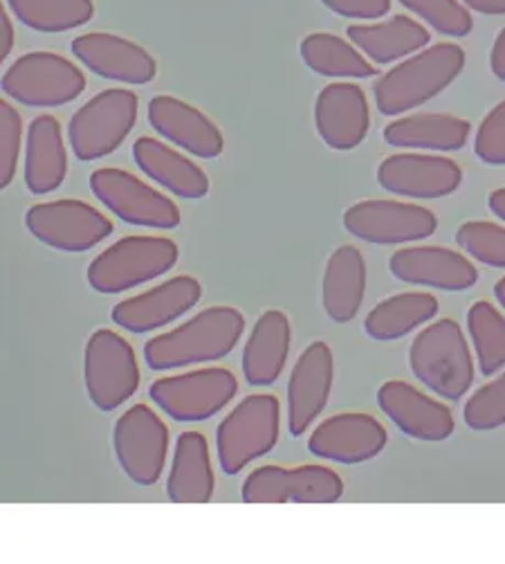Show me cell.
I'll list each match as a JSON object with an SVG mask.
<instances>
[{
    "label": "cell",
    "instance_id": "1",
    "mask_svg": "<svg viewBox=\"0 0 505 564\" xmlns=\"http://www.w3.org/2000/svg\"><path fill=\"white\" fill-rule=\"evenodd\" d=\"M245 315L234 306H209L185 324L144 345L146 367L174 371L228 358L245 333Z\"/></svg>",
    "mask_w": 505,
    "mask_h": 564
},
{
    "label": "cell",
    "instance_id": "34",
    "mask_svg": "<svg viewBox=\"0 0 505 564\" xmlns=\"http://www.w3.org/2000/svg\"><path fill=\"white\" fill-rule=\"evenodd\" d=\"M8 8L23 25L45 34L81 28L95 14L92 0H8Z\"/></svg>",
    "mask_w": 505,
    "mask_h": 564
},
{
    "label": "cell",
    "instance_id": "44",
    "mask_svg": "<svg viewBox=\"0 0 505 564\" xmlns=\"http://www.w3.org/2000/svg\"><path fill=\"white\" fill-rule=\"evenodd\" d=\"M487 205L492 209L494 216H498L501 220H505V187L503 189H494L487 198Z\"/></svg>",
    "mask_w": 505,
    "mask_h": 564
},
{
    "label": "cell",
    "instance_id": "20",
    "mask_svg": "<svg viewBox=\"0 0 505 564\" xmlns=\"http://www.w3.org/2000/svg\"><path fill=\"white\" fill-rule=\"evenodd\" d=\"M334 382L332 349L317 340L297 358L288 380V430L301 438L328 408Z\"/></svg>",
    "mask_w": 505,
    "mask_h": 564
},
{
    "label": "cell",
    "instance_id": "6",
    "mask_svg": "<svg viewBox=\"0 0 505 564\" xmlns=\"http://www.w3.org/2000/svg\"><path fill=\"white\" fill-rule=\"evenodd\" d=\"M140 365L133 345L120 333L97 328L84 349V382L99 412H116L140 389Z\"/></svg>",
    "mask_w": 505,
    "mask_h": 564
},
{
    "label": "cell",
    "instance_id": "42",
    "mask_svg": "<svg viewBox=\"0 0 505 564\" xmlns=\"http://www.w3.org/2000/svg\"><path fill=\"white\" fill-rule=\"evenodd\" d=\"M14 47V25L10 14L0 8V62L8 59Z\"/></svg>",
    "mask_w": 505,
    "mask_h": 564
},
{
    "label": "cell",
    "instance_id": "29",
    "mask_svg": "<svg viewBox=\"0 0 505 564\" xmlns=\"http://www.w3.org/2000/svg\"><path fill=\"white\" fill-rule=\"evenodd\" d=\"M470 122L449 112H414L398 118L384 129V140L398 149L416 151H461L470 140Z\"/></svg>",
    "mask_w": 505,
    "mask_h": 564
},
{
    "label": "cell",
    "instance_id": "39",
    "mask_svg": "<svg viewBox=\"0 0 505 564\" xmlns=\"http://www.w3.org/2000/svg\"><path fill=\"white\" fill-rule=\"evenodd\" d=\"M474 153L485 164H505V101L496 104L479 124L474 135Z\"/></svg>",
    "mask_w": 505,
    "mask_h": 564
},
{
    "label": "cell",
    "instance_id": "15",
    "mask_svg": "<svg viewBox=\"0 0 505 564\" xmlns=\"http://www.w3.org/2000/svg\"><path fill=\"white\" fill-rule=\"evenodd\" d=\"M388 443L386 427L371 414L364 412H342L321 421L310 438V455L340 464V466H360L377 459Z\"/></svg>",
    "mask_w": 505,
    "mask_h": 564
},
{
    "label": "cell",
    "instance_id": "22",
    "mask_svg": "<svg viewBox=\"0 0 505 564\" xmlns=\"http://www.w3.org/2000/svg\"><path fill=\"white\" fill-rule=\"evenodd\" d=\"M315 127L328 149H358L371 129L366 93L358 84L347 82H334L326 86L315 101Z\"/></svg>",
    "mask_w": 505,
    "mask_h": 564
},
{
    "label": "cell",
    "instance_id": "5",
    "mask_svg": "<svg viewBox=\"0 0 505 564\" xmlns=\"http://www.w3.org/2000/svg\"><path fill=\"white\" fill-rule=\"evenodd\" d=\"M281 401L274 393L245 397L216 430L218 466L237 477L256 459L270 455L281 436Z\"/></svg>",
    "mask_w": 505,
    "mask_h": 564
},
{
    "label": "cell",
    "instance_id": "16",
    "mask_svg": "<svg viewBox=\"0 0 505 564\" xmlns=\"http://www.w3.org/2000/svg\"><path fill=\"white\" fill-rule=\"evenodd\" d=\"M377 183L382 189L400 198L433 200L454 194L461 187L463 169L444 155L398 153L380 162Z\"/></svg>",
    "mask_w": 505,
    "mask_h": 564
},
{
    "label": "cell",
    "instance_id": "35",
    "mask_svg": "<svg viewBox=\"0 0 505 564\" xmlns=\"http://www.w3.org/2000/svg\"><path fill=\"white\" fill-rule=\"evenodd\" d=\"M461 250L490 268L505 270V228L492 220H468L457 230Z\"/></svg>",
    "mask_w": 505,
    "mask_h": 564
},
{
    "label": "cell",
    "instance_id": "45",
    "mask_svg": "<svg viewBox=\"0 0 505 564\" xmlns=\"http://www.w3.org/2000/svg\"><path fill=\"white\" fill-rule=\"evenodd\" d=\"M494 300L505 311V276H501L494 284Z\"/></svg>",
    "mask_w": 505,
    "mask_h": 564
},
{
    "label": "cell",
    "instance_id": "14",
    "mask_svg": "<svg viewBox=\"0 0 505 564\" xmlns=\"http://www.w3.org/2000/svg\"><path fill=\"white\" fill-rule=\"evenodd\" d=\"M344 228L371 246H407L429 239L438 230V216L416 203L375 198L351 205Z\"/></svg>",
    "mask_w": 505,
    "mask_h": 564
},
{
    "label": "cell",
    "instance_id": "8",
    "mask_svg": "<svg viewBox=\"0 0 505 564\" xmlns=\"http://www.w3.org/2000/svg\"><path fill=\"white\" fill-rule=\"evenodd\" d=\"M237 393L239 380L224 367H205L157 378L149 387L151 403L178 423L213 419L237 399Z\"/></svg>",
    "mask_w": 505,
    "mask_h": 564
},
{
    "label": "cell",
    "instance_id": "17",
    "mask_svg": "<svg viewBox=\"0 0 505 564\" xmlns=\"http://www.w3.org/2000/svg\"><path fill=\"white\" fill-rule=\"evenodd\" d=\"M388 270L403 284L444 293H465L479 281V270L468 254L442 246H411L393 252Z\"/></svg>",
    "mask_w": 505,
    "mask_h": 564
},
{
    "label": "cell",
    "instance_id": "43",
    "mask_svg": "<svg viewBox=\"0 0 505 564\" xmlns=\"http://www.w3.org/2000/svg\"><path fill=\"white\" fill-rule=\"evenodd\" d=\"M463 6L487 17L505 14V0H463Z\"/></svg>",
    "mask_w": 505,
    "mask_h": 564
},
{
    "label": "cell",
    "instance_id": "31",
    "mask_svg": "<svg viewBox=\"0 0 505 564\" xmlns=\"http://www.w3.org/2000/svg\"><path fill=\"white\" fill-rule=\"evenodd\" d=\"M438 300L425 291L391 295L375 304L364 317V333L375 343H396L436 319Z\"/></svg>",
    "mask_w": 505,
    "mask_h": 564
},
{
    "label": "cell",
    "instance_id": "33",
    "mask_svg": "<svg viewBox=\"0 0 505 564\" xmlns=\"http://www.w3.org/2000/svg\"><path fill=\"white\" fill-rule=\"evenodd\" d=\"M468 333L474 360L485 378L505 369V315L490 302H474L468 311Z\"/></svg>",
    "mask_w": 505,
    "mask_h": 564
},
{
    "label": "cell",
    "instance_id": "4",
    "mask_svg": "<svg viewBox=\"0 0 505 564\" xmlns=\"http://www.w3.org/2000/svg\"><path fill=\"white\" fill-rule=\"evenodd\" d=\"M178 243L166 237H124L88 265V284L99 295H120L164 276L178 263Z\"/></svg>",
    "mask_w": 505,
    "mask_h": 564
},
{
    "label": "cell",
    "instance_id": "9",
    "mask_svg": "<svg viewBox=\"0 0 505 564\" xmlns=\"http://www.w3.org/2000/svg\"><path fill=\"white\" fill-rule=\"evenodd\" d=\"M86 90V75L62 54L28 52L6 70L3 93L30 108H59Z\"/></svg>",
    "mask_w": 505,
    "mask_h": 564
},
{
    "label": "cell",
    "instance_id": "32",
    "mask_svg": "<svg viewBox=\"0 0 505 564\" xmlns=\"http://www.w3.org/2000/svg\"><path fill=\"white\" fill-rule=\"evenodd\" d=\"M299 52H301L304 64L321 77L369 79L377 75V66L369 62L353 43L330 32L308 34L301 41Z\"/></svg>",
    "mask_w": 505,
    "mask_h": 564
},
{
    "label": "cell",
    "instance_id": "18",
    "mask_svg": "<svg viewBox=\"0 0 505 564\" xmlns=\"http://www.w3.org/2000/svg\"><path fill=\"white\" fill-rule=\"evenodd\" d=\"M377 408L414 441L440 443L457 432L452 410L405 380H386L377 389Z\"/></svg>",
    "mask_w": 505,
    "mask_h": 564
},
{
    "label": "cell",
    "instance_id": "3",
    "mask_svg": "<svg viewBox=\"0 0 505 564\" xmlns=\"http://www.w3.org/2000/svg\"><path fill=\"white\" fill-rule=\"evenodd\" d=\"M476 360L461 324L452 317L429 322L409 347V369L416 380L444 401H461L468 397Z\"/></svg>",
    "mask_w": 505,
    "mask_h": 564
},
{
    "label": "cell",
    "instance_id": "21",
    "mask_svg": "<svg viewBox=\"0 0 505 564\" xmlns=\"http://www.w3.org/2000/svg\"><path fill=\"white\" fill-rule=\"evenodd\" d=\"M73 54L97 77L129 86L151 84L157 64L151 52L124 36L90 32L73 41Z\"/></svg>",
    "mask_w": 505,
    "mask_h": 564
},
{
    "label": "cell",
    "instance_id": "26",
    "mask_svg": "<svg viewBox=\"0 0 505 564\" xmlns=\"http://www.w3.org/2000/svg\"><path fill=\"white\" fill-rule=\"evenodd\" d=\"M68 174V153L62 124L52 116H39L28 127L25 138V187L34 196L59 189Z\"/></svg>",
    "mask_w": 505,
    "mask_h": 564
},
{
    "label": "cell",
    "instance_id": "23",
    "mask_svg": "<svg viewBox=\"0 0 505 564\" xmlns=\"http://www.w3.org/2000/svg\"><path fill=\"white\" fill-rule=\"evenodd\" d=\"M149 124L166 142L202 160H213L224 149L220 129L205 112L172 95H157L149 101Z\"/></svg>",
    "mask_w": 505,
    "mask_h": 564
},
{
    "label": "cell",
    "instance_id": "2",
    "mask_svg": "<svg viewBox=\"0 0 505 564\" xmlns=\"http://www.w3.org/2000/svg\"><path fill=\"white\" fill-rule=\"evenodd\" d=\"M465 68V50L457 43H436L384 73L375 86L377 110L386 118L403 116L438 97Z\"/></svg>",
    "mask_w": 505,
    "mask_h": 564
},
{
    "label": "cell",
    "instance_id": "7",
    "mask_svg": "<svg viewBox=\"0 0 505 564\" xmlns=\"http://www.w3.org/2000/svg\"><path fill=\"white\" fill-rule=\"evenodd\" d=\"M140 99L129 88L101 90L70 120L68 140L77 160L95 162L116 153L138 122Z\"/></svg>",
    "mask_w": 505,
    "mask_h": 564
},
{
    "label": "cell",
    "instance_id": "13",
    "mask_svg": "<svg viewBox=\"0 0 505 564\" xmlns=\"http://www.w3.org/2000/svg\"><path fill=\"white\" fill-rule=\"evenodd\" d=\"M168 427L144 403L129 408L112 427V449H116L122 473L138 486H155L162 479L168 457Z\"/></svg>",
    "mask_w": 505,
    "mask_h": 564
},
{
    "label": "cell",
    "instance_id": "40",
    "mask_svg": "<svg viewBox=\"0 0 505 564\" xmlns=\"http://www.w3.org/2000/svg\"><path fill=\"white\" fill-rule=\"evenodd\" d=\"M321 3L344 19L373 21L391 10V0H321Z\"/></svg>",
    "mask_w": 505,
    "mask_h": 564
},
{
    "label": "cell",
    "instance_id": "24",
    "mask_svg": "<svg viewBox=\"0 0 505 564\" xmlns=\"http://www.w3.org/2000/svg\"><path fill=\"white\" fill-rule=\"evenodd\" d=\"M293 347L290 317L270 308L263 311L243 347V376L252 387H270L286 371Z\"/></svg>",
    "mask_w": 505,
    "mask_h": 564
},
{
    "label": "cell",
    "instance_id": "27",
    "mask_svg": "<svg viewBox=\"0 0 505 564\" xmlns=\"http://www.w3.org/2000/svg\"><path fill=\"white\" fill-rule=\"evenodd\" d=\"M366 295V259L355 246L337 248L323 270L321 306L334 324H349L358 317Z\"/></svg>",
    "mask_w": 505,
    "mask_h": 564
},
{
    "label": "cell",
    "instance_id": "12",
    "mask_svg": "<svg viewBox=\"0 0 505 564\" xmlns=\"http://www.w3.org/2000/svg\"><path fill=\"white\" fill-rule=\"evenodd\" d=\"M344 497L340 473L321 464L310 466H261L241 488L245 503H337Z\"/></svg>",
    "mask_w": 505,
    "mask_h": 564
},
{
    "label": "cell",
    "instance_id": "41",
    "mask_svg": "<svg viewBox=\"0 0 505 564\" xmlns=\"http://www.w3.org/2000/svg\"><path fill=\"white\" fill-rule=\"evenodd\" d=\"M490 68L496 79L505 82V28L498 32L492 52H490Z\"/></svg>",
    "mask_w": 505,
    "mask_h": 564
},
{
    "label": "cell",
    "instance_id": "10",
    "mask_svg": "<svg viewBox=\"0 0 505 564\" xmlns=\"http://www.w3.org/2000/svg\"><path fill=\"white\" fill-rule=\"evenodd\" d=\"M25 228L36 241L59 252H88L116 230L97 207L75 198L32 205L25 214Z\"/></svg>",
    "mask_w": 505,
    "mask_h": 564
},
{
    "label": "cell",
    "instance_id": "30",
    "mask_svg": "<svg viewBox=\"0 0 505 564\" xmlns=\"http://www.w3.org/2000/svg\"><path fill=\"white\" fill-rule=\"evenodd\" d=\"M347 34L375 66L405 59V56L420 52L431 41L429 30L409 17H393L373 25H351Z\"/></svg>",
    "mask_w": 505,
    "mask_h": 564
},
{
    "label": "cell",
    "instance_id": "36",
    "mask_svg": "<svg viewBox=\"0 0 505 564\" xmlns=\"http://www.w3.org/2000/svg\"><path fill=\"white\" fill-rule=\"evenodd\" d=\"M463 421L474 432H494L505 425V369L472 393L463 408Z\"/></svg>",
    "mask_w": 505,
    "mask_h": 564
},
{
    "label": "cell",
    "instance_id": "25",
    "mask_svg": "<svg viewBox=\"0 0 505 564\" xmlns=\"http://www.w3.org/2000/svg\"><path fill=\"white\" fill-rule=\"evenodd\" d=\"M133 160L146 178L178 198L200 200L209 194L205 169L162 140L146 135L138 138L133 144Z\"/></svg>",
    "mask_w": 505,
    "mask_h": 564
},
{
    "label": "cell",
    "instance_id": "19",
    "mask_svg": "<svg viewBox=\"0 0 505 564\" xmlns=\"http://www.w3.org/2000/svg\"><path fill=\"white\" fill-rule=\"evenodd\" d=\"M202 300V284L191 274H178L164 284L129 297L110 311L120 328L142 335L178 322Z\"/></svg>",
    "mask_w": 505,
    "mask_h": 564
},
{
    "label": "cell",
    "instance_id": "28",
    "mask_svg": "<svg viewBox=\"0 0 505 564\" xmlns=\"http://www.w3.org/2000/svg\"><path fill=\"white\" fill-rule=\"evenodd\" d=\"M216 490L209 441L202 432H183L174 447L166 477V497L172 503H209Z\"/></svg>",
    "mask_w": 505,
    "mask_h": 564
},
{
    "label": "cell",
    "instance_id": "38",
    "mask_svg": "<svg viewBox=\"0 0 505 564\" xmlns=\"http://www.w3.org/2000/svg\"><path fill=\"white\" fill-rule=\"evenodd\" d=\"M23 120L21 112L6 99H0V187H10L21 158Z\"/></svg>",
    "mask_w": 505,
    "mask_h": 564
},
{
    "label": "cell",
    "instance_id": "37",
    "mask_svg": "<svg viewBox=\"0 0 505 564\" xmlns=\"http://www.w3.org/2000/svg\"><path fill=\"white\" fill-rule=\"evenodd\" d=\"M398 3L444 36H468L474 28L468 8L459 0H398Z\"/></svg>",
    "mask_w": 505,
    "mask_h": 564
},
{
    "label": "cell",
    "instance_id": "11",
    "mask_svg": "<svg viewBox=\"0 0 505 564\" xmlns=\"http://www.w3.org/2000/svg\"><path fill=\"white\" fill-rule=\"evenodd\" d=\"M90 189L110 214L120 216L129 225H138V228L174 230L183 220V214L172 198H166L124 169H97L90 176Z\"/></svg>",
    "mask_w": 505,
    "mask_h": 564
}]
</instances>
